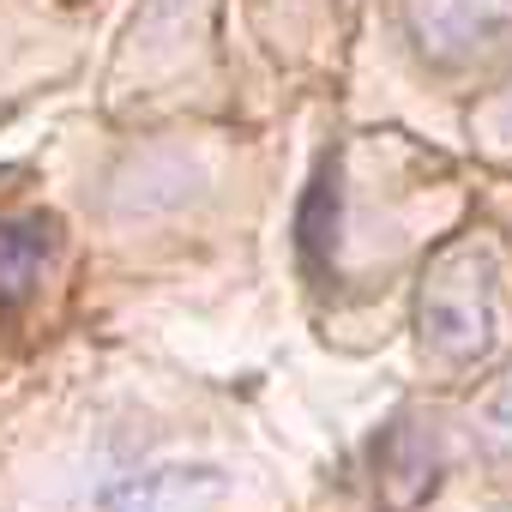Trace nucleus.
Wrapping results in <instances>:
<instances>
[{
	"label": "nucleus",
	"mask_w": 512,
	"mask_h": 512,
	"mask_svg": "<svg viewBox=\"0 0 512 512\" xmlns=\"http://www.w3.org/2000/svg\"><path fill=\"white\" fill-rule=\"evenodd\" d=\"M416 326H422V344L446 362H482L494 350L500 308H494V260L488 253H476V247L446 253L422 284Z\"/></svg>",
	"instance_id": "f257e3e1"
},
{
	"label": "nucleus",
	"mask_w": 512,
	"mask_h": 512,
	"mask_svg": "<svg viewBox=\"0 0 512 512\" xmlns=\"http://www.w3.org/2000/svg\"><path fill=\"white\" fill-rule=\"evenodd\" d=\"M404 31L428 61L458 67L512 31V0H404Z\"/></svg>",
	"instance_id": "f03ea898"
},
{
	"label": "nucleus",
	"mask_w": 512,
	"mask_h": 512,
	"mask_svg": "<svg viewBox=\"0 0 512 512\" xmlns=\"http://www.w3.org/2000/svg\"><path fill=\"white\" fill-rule=\"evenodd\" d=\"M229 494L223 464H151L97 488V512H217Z\"/></svg>",
	"instance_id": "7ed1b4c3"
},
{
	"label": "nucleus",
	"mask_w": 512,
	"mask_h": 512,
	"mask_svg": "<svg viewBox=\"0 0 512 512\" xmlns=\"http://www.w3.org/2000/svg\"><path fill=\"white\" fill-rule=\"evenodd\" d=\"M49 260V217H0V308H13L37 290V272Z\"/></svg>",
	"instance_id": "20e7f679"
},
{
	"label": "nucleus",
	"mask_w": 512,
	"mask_h": 512,
	"mask_svg": "<svg viewBox=\"0 0 512 512\" xmlns=\"http://www.w3.org/2000/svg\"><path fill=\"white\" fill-rule=\"evenodd\" d=\"M476 434L488 452H512V380H500L482 404H476Z\"/></svg>",
	"instance_id": "39448f33"
},
{
	"label": "nucleus",
	"mask_w": 512,
	"mask_h": 512,
	"mask_svg": "<svg viewBox=\"0 0 512 512\" xmlns=\"http://www.w3.org/2000/svg\"><path fill=\"white\" fill-rule=\"evenodd\" d=\"M187 13H193V0H145V13H139L133 37H139V31H163V25H181Z\"/></svg>",
	"instance_id": "423d86ee"
},
{
	"label": "nucleus",
	"mask_w": 512,
	"mask_h": 512,
	"mask_svg": "<svg viewBox=\"0 0 512 512\" xmlns=\"http://www.w3.org/2000/svg\"><path fill=\"white\" fill-rule=\"evenodd\" d=\"M494 512H512V506H494Z\"/></svg>",
	"instance_id": "0eeeda50"
}]
</instances>
